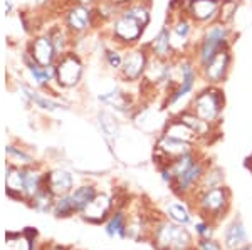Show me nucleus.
Returning <instances> with one entry per match:
<instances>
[{
    "mask_svg": "<svg viewBox=\"0 0 252 250\" xmlns=\"http://www.w3.org/2000/svg\"><path fill=\"white\" fill-rule=\"evenodd\" d=\"M210 165L212 163L205 155H202L200 150L190 151L180 158L173 160L168 165L173 173V183L170 185L172 192L182 200L190 201Z\"/></svg>",
    "mask_w": 252,
    "mask_h": 250,
    "instance_id": "nucleus-1",
    "label": "nucleus"
},
{
    "mask_svg": "<svg viewBox=\"0 0 252 250\" xmlns=\"http://www.w3.org/2000/svg\"><path fill=\"white\" fill-rule=\"evenodd\" d=\"M166 24L170 27V39L175 57L193 56L195 44L200 37L202 27H198L185 12V0H173L170 3Z\"/></svg>",
    "mask_w": 252,
    "mask_h": 250,
    "instance_id": "nucleus-2",
    "label": "nucleus"
},
{
    "mask_svg": "<svg viewBox=\"0 0 252 250\" xmlns=\"http://www.w3.org/2000/svg\"><path fill=\"white\" fill-rule=\"evenodd\" d=\"M234 29L232 26L223 22H214L207 27H202L200 37L193 49V59L198 67H204L210 59H214L219 52L232 49Z\"/></svg>",
    "mask_w": 252,
    "mask_h": 250,
    "instance_id": "nucleus-3",
    "label": "nucleus"
},
{
    "mask_svg": "<svg viewBox=\"0 0 252 250\" xmlns=\"http://www.w3.org/2000/svg\"><path fill=\"white\" fill-rule=\"evenodd\" d=\"M150 240L157 250H197L192 232L185 225L175 223L166 217L155 219Z\"/></svg>",
    "mask_w": 252,
    "mask_h": 250,
    "instance_id": "nucleus-4",
    "label": "nucleus"
},
{
    "mask_svg": "<svg viewBox=\"0 0 252 250\" xmlns=\"http://www.w3.org/2000/svg\"><path fill=\"white\" fill-rule=\"evenodd\" d=\"M230 200H232V193H230L229 187L227 185H219V187L197 193L189 203L192 207L195 217L207 219L217 225L229 213Z\"/></svg>",
    "mask_w": 252,
    "mask_h": 250,
    "instance_id": "nucleus-5",
    "label": "nucleus"
},
{
    "mask_svg": "<svg viewBox=\"0 0 252 250\" xmlns=\"http://www.w3.org/2000/svg\"><path fill=\"white\" fill-rule=\"evenodd\" d=\"M223 108H225V96L222 86H212V84H204L200 89H197L189 104L190 111L214 126L220 124Z\"/></svg>",
    "mask_w": 252,
    "mask_h": 250,
    "instance_id": "nucleus-6",
    "label": "nucleus"
},
{
    "mask_svg": "<svg viewBox=\"0 0 252 250\" xmlns=\"http://www.w3.org/2000/svg\"><path fill=\"white\" fill-rule=\"evenodd\" d=\"M150 57H152V54L146 49L145 44L143 46L128 47L125 52L123 64H121V69H120L121 79L128 84L141 83V79H143L146 72V67H148Z\"/></svg>",
    "mask_w": 252,
    "mask_h": 250,
    "instance_id": "nucleus-7",
    "label": "nucleus"
},
{
    "mask_svg": "<svg viewBox=\"0 0 252 250\" xmlns=\"http://www.w3.org/2000/svg\"><path fill=\"white\" fill-rule=\"evenodd\" d=\"M198 150V144L187 143L182 139H175L170 136L160 135L155 141V150H153V163L157 165V168L170 165L173 160L180 158V156L187 155L190 151Z\"/></svg>",
    "mask_w": 252,
    "mask_h": 250,
    "instance_id": "nucleus-8",
    "label": "nucleus"
},
{
    "mask_svg": "<svg viewBox=\"0 0 252 250\" xmlns=\"http://www.w3.org/2000/svg\"><path fill=\"white\" fill-rule=\"evenodd\" d=\"M111 32H113L115 42L128 49V47L140 46L141 37H143V34H145V27L140 26L135 19L128 17L123 12H120L118 17H115V20H113Z\"/></svg>",
    "mask_w": 252,
    "mask_h": 250,
    "instance_id": "nucleus-9",
    "label": "nucleus"
},
{
    "mask_svg": "<svg viewBox=\"0 0 252 250\" xmlns=\"http://www.w3.org/2000/svg\"><path fill=\"white\" fill-rule=\"evenodd\" d=\"M232 60V49L219 52L214 59H210L204 67H200V78L204 81V84L222 86L230 74Z\"/></svg>",
    "mask_w": 252,
    "mask_h": 250,
    "instance_id": "nucleus-10",
    "label": "nucleus"
},
{
    "mask_svg": "<svg viewBox=\"0 0 252 250\" xmlns=\"http://www.w3.org/2000/svg\"><path fill=\"white\" fill-rule=\"evenodd\" d=\"M56 81L61 87H74L83 78V62L76 54L66 52L59 56L58 62L54 64Z\"/></svg>",
    "mask_w": 252,
    "mask_h": 250,
    "instance_id": "nucleus-11",
    "label": "nucleus"
},
{
    "mask_svg": "<svg viewBox=\"0 0 252 250\" xmlns=\"http://www.w3.org/2000/svg\"><path fill=\"white\" fill-rule=\"evenodd\" d=\"M222 0H185V12L198 27L219 22Z\"/></svg>",
    "mask_w": 252,
    "mask_h": 250,
    "instance_id": "nucleus-12",
    "label": "nucleus"
},
{
    "mask_svg": "<svg viewBox=\"0 0 252 250\" xmlns=\"http://www.w3.org/2000/svg\"><path fill=\"white\" fill-rule=\"evenodd\" d=\"M93 17L94 14L89 5H84V3L72 5L66 14V29L72 34H83L91 27Z\"/></svg>",
    "mask_w": 252,
    "mask_h": 250,
    "instance_id": "nucleus-13",
    "label": "nucleus"
},
{
    "mask_svg": "<svg viewBox=\"0 0 252 250\" xmlns=\"http://www.w3.org/2000/svg\"><path fill=\"white\" fill-rule=\"evenodd\" d=\"M222 245L225 250H242L249 245L246 225L242 223L241 219H234L223 228Z\"/></svg>",
    "mask_w": 252,
    "mask_h": 250,
    "instance_id": "nucleus-14",
    "label": "nucleus"
},
{
    "mask_svg": "<svg viewBox=\"0 0 252 250\" xmlns=\"http://www.w3.org/2000/svg\"><path fill=\"white\" fill-rule=\"evenodd\" d=\"M146 49L150 51V54L153 57H158V59H165V60H170L175 57L173 54V47H172V39H170V27L168 24H163L160 27V30L155 34L150 42L145 44Z\"/></svg>",
    "mask_w": 252,
    "mask_h": 250,
    "instance_id": "nucleus-15",
    "label": "nucleus"
},
{
    "mask_svg": "<svg viewBox=\"0 0 252 250\" xmlns=\"http://www.w3.org/2000/svg\"><path fill=\"white\" fill-rule=\"evenodd\" d=\"M160 135L170 136V138H175V139L187 141V143L200 144V138L197 136V133H195L189 124H185L178 116H168V119L165 121L163 128H161Z\"/></svg>",
    "mask_w": 252,
    "mask_h": 250,
    "instance_id": "nucleus-16",
    "label": "nucleus"
},
{
    "mask_svg": "<svg viewBox=\"0 0 252 250\" xmlns=\"http://www.w3.org/2000/svg\"><path fill=\"white\" fill-rule=\"evenodd\" d=\"M31 57L35 64H39V66H44V67L54 66V60L58 57V52H56V47L49 35L37 37L34 42H32Z\"/></svg>",
    "mask_w": 252,
    "mask_h": 250,
    "instance_id": "nucleus-17",
    "label": "nucleus"
},
{
    "mask_svg": "<svg viewBox=\"0 0 252 250\" xmlns=\"http://www.w3.org/2000/svg\"><path fill=\"white\" fill-rule=\"evenodd\" d=\"M111 208H113L111 198L108 195H104V193H101V195L97 193L96 198L81 212V215H83L84 220L91 222V223H101V222L109 219Z\"/></svg>",
    "mask_w": 252,
    "mask_h": 250,
    "instance_id": "nucleus-18",
    "label": "nucleus"
},
{
    "mask_svg": "<svg viewBox=\"0 0 252 250\" xmlns=\"http://www.w3.org/2000/svg\"><path fill=\"white\" fill-rule=\"evenodd\" d=\"M74 180H72V175L66 170H54L51 171L49 175H46V180H44V187L47 188L52 195L58 198V196L67 195L71 193L74 188Z\"/></svg>",
    "mask_w": 252,
    "mask_h": 250,
    "instance_id": "nucleus-19",
    "label": "nucleus"
},
{
    "mask_svg": "<svg viewBox=\"0 0 252 250\" xmlns=\"http://www.w3.org/2000/svg\"><path fill=\"white\" fill-rule=\"evenodd\" d=\"M165 217L168 220L175 222V223L189 227V225L193 223L195 213H193V210H192V207H190L189 201H187V200H180V201H170V203L166 205Z\"/></svg>",
    "mask_w": 252,
    "mask_h": 250,
    "instance_id": "nucleus-20",
    "label": "nucleus"
},
{
    "mask_svg": "<svg viewBox=\"0 0 252 250\" xmlns=\"http://www.w3.org/2000/svg\"><path fill=\"white\" fill-rule=\"evenodd\" d=\"M125 15L135 19L140 26H143L145 29L152 22V2L150 0H133L128 5H125L121 9Z\"/></svg>",
    "mask_w": 252,
    "mask_h": 250,
    "instance_id": "nucleus-21",
    "label": "nucleus"
},
{
    "mask_svg": "<svg viewBox=\"0 0 252 250\" xmlns=\"http://www.w3.org/2000/svg\"><path fill=\"white\" fill-rule=\"evenodd\" d=\"M99 101H103L104 104L111 106L113 110L118 112H125V114H128V112H131L135 110V104H133V99L129 98V94H126V92L120 89L109 91L106 94H101Z\"/></svg>",
    "mask_w": 252,
    "mask_h": 250,
    "instance_id": "nucleus-22",
    "label": "nucleus"
},
{
    "mask_svg": "<svg viewBox=\"0 0 252 250\" xmlns=\"http://www.w3.org/2000/svg\"><path fill=\"white\" fill-rule=\"evenodd\" d=\"M96 195H97V190L93 187V185H83V187L76 188V190H72L71 193H69L76 213L83 212L84 208H86L88 205L96 198Z\"/></svg>",
    "mask_w": 252,
    "mask_h": 250,
    "instance_id": "nucleus-23",
    "label": "nucleus"
},
{
    "mask_svg": "<svg viewBox=\"0 0 252 250\" xmlns=\"http://www.w3.org/2000/svg\"><path fill=\"white\" fill-rule=\"evenodd\" d=\"M104 230H106L108 235L113 237V239H115V237H120V239L128 237V215H125L121 210L111 213L106 222Z\"/></svg>",
    "mask_w": 252,
    "mask_h": 250,
    "instance_id": "nucleus-24",
    "label": "nucleus"
},
{
    "mask_svg": "<svg viewBox=\"0 0 252 250\" xmlns=\"http://www.w3.org/2000/svg\"><path fill=\"white\" fill-rule=\"evenodd\" d=\"M99 126L108 139H116L120 136V123L111 112H99Z\"/></svg>",
    "mask_w": 252,
    "mask_h": 250,
    "instance_id": "nucleus-25",
    "label": "nucleus"
},
{
    "mask_svg": "<svg viewBox=\"0 0 252 250\" xmlns=\"http://www.w3.org/2000/svg\"><path fill=\"white\" fill-rule=\"evenodd\" d=\"M5 250H32V239L24 233H7Z\"/></svg>",
    "mask_w": 252,
    "mask_h": 250,
    "instance_id": "nucleus-26",
    "label": "nucleus"
},
{
    "mask_svg": "<svg viewBox=\"0 0 252 250\" xmlns=\"http://www.w3.org/2000/svg\"><path fill=\"white\" fill-rule=\"evenodd\" d=\"M52 212H54L56 217H71L74 215L76 210L72 207V201H71V196L67 195H63V196H58L54 201V207H52Z\"/></svg>",
    "mask_w": 252,
    "mask_h": 250,
    "instance_id": "nucleus-27",
    "label": "nucleus"
},
{
    "mask_svg": "<svg viewBox=\"0 0 252 250\" xmlns=\"http://www.w3.org/2000/svg\"><path fill=\"white\" fill-rule=\"evenodd\" d=\"M195 235L197 239H212L215 233V223L207 219H200L197 217V222H193Z\"/></svg>",
    "mask_w": 252,
    "mask_h": 250,
    "instance_id": "nucleus-28",
    "label": "nucleus"
},
{
    "mask_svg": "<svg viewBox=\"0 0 252 250\" xmlns=\"http://www.w3.org/2000/svg\"><path fill=\"white\" fill-rule=\"evenodd\" d=\"M237 9H239V3L235 2V0H222L219 22H223V24H229V26H232Z\"/></svg>",
    "mask_w": 252,
    "mask_h": 250,
    "instance_id": "nucleus-29",
    "label": "nucleus"
},
{
    "mask_svg": "<svg viewBox=\"0 0 252 250\" xmlns=\"http://www.w3.org/2000/svg\"><path fill=\"white\" fill-rule=\"evenodd\" d=\"M26 92H27V96H29V98L34 101L35 104H37L39 108H42V110L54 111V110H59V108H63V104L58 103V101H52V99H49V98H44V96H40V94H37V92L27 89V87H26Z\"/></svg>",
    "mask_w": 252,
    "mask_h": 250,
    "instance_id": "nucleus-30",
    "label": "nucleus"
},
{
    "mask_svg": "<svg viewBox=\"0 0 252 250\" xmlns=\"http://www.w3.org/2000/svg\"><path fill=\"white\" fill-rule=\"evenodd\" d=\"M123 57H125V54H121V52L116 51V49H109V51H106V54H104V59H106L108 67L113 71H118V72H120V69H121Z\"/></svg>",
    "mask_w": 252,
    "mask_h": 250,
    "instance_id": "nucleus-31",
    "label": "nucleus"
},
{
    "mask_svg": "<svg viewBox=\"0 0 252 250\" xmlns=\"http://www.w3.org/2000/svg\"><path fill=\"white\" fill-rule=\"evenodd\" d=\"M197 250H225L222 242L212 239H197Z\"/></svg>",
    "mask_w": 252,
    "mask_h": 250,
    "instance_id": "nucleus-32",
    "label": "nucleus"
},
{
    "mask_svg": "<svg viewBox=\"0 0 252 250\" xmlns=\"http://www.w3.org/2000/svg\"><path fill=\"white\" fill-rule=\"evenodd\" d=\"M47 250H66V249L61 247V245H51V247H49Z\"/></svg>",
    "mask_w": 252,
    "mask_h": 250,
    "instance_id": "nucleus-33",
    "label": "nucleus"
},
{
    "mask_svg": "<svg viewBox=\"0 0 252 250\" xmlns=\"http://www.w3.org/2000/svg\"><path fill=\"white\" fill-rule=\"evenodd\" d=\"M247 165H249V167H251V170H252V158H251V161H249V163H247Z\"/></svg>",
    "mask_w": 252,
    "mask_h": 250,
    "instance_id": "nucleus-34",
    "label": "nucleus"
}]
</instances>
